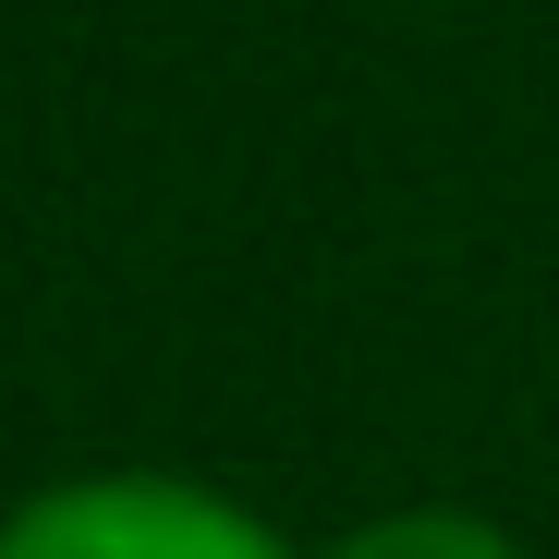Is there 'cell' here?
<instances>
[{"label": "cell", "mask_w": 559, "mask_h": 559, "mask_svg": "<svg viewBox=\"0 0 559 559\" xmlns=\"http://www.w3.org/2000/svg\"><path fill=\"white\" fill-rule=\"evenodd\" d=\"M329 559H511V535L475 523V511H378V523H353Z\"/></svg>", "instance_id": "cell-2"}, {"label": "cell", "mask_w": 559, "mask_h": 559, "mask_svg": "<svg viewBox=\"0 0 559 559\" xmlns=\"http://www.w3.org/2000/svg\"><path fill=\"white\" fill-rule=\"evenodd\" d=\"M0 559H293L255 511L170 475H85L0 523Z\"/></svg>", "instance_id": "cell-1"}]
</instances>
